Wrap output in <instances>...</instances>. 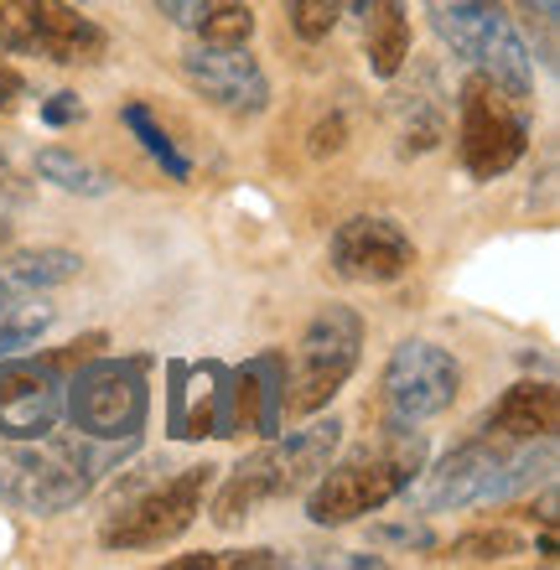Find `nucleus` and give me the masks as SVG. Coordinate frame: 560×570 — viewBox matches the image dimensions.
<instances>
[{
	"instance_id": "393cba45",
	"label": "nucleus",
	"mask_w": 560,
	"mask_h": 570,
	"mask_svg": "<svg viewBox=\"0 0 560 570\" xmlns=\"http://www.w3.org/2000/svg\"><path fill=\"white\" fill-rule=\"evenodd\" d=\"M519 556V540L509 529H478V534H462V540L446 550L452 566H493V560Z\"/></svg>"
},
{
	"instance_id": "aec40b11",
	"label": "nucleus",
	"mask_w": 560,
	"mask_h": 570,
	"mask_svg": "<svg viewBox=\"0 0 560 570\" xmlns=\"http://www.w3.org/2000/svg\"><path fill=\"white\" fill-rule=\"evenodd\" d=\"M37 177L62 187V193H78V197H105L109 187H115L109 171H99V166H89L83 156H73V150H62V146L37 150Z\"/></svg>"
},
{
	"instance_id": "f03ea898",
	"label": "nucleus",
	"mask_w": 560,
	"mask_h": 570,
	"mask_svg": "<svg viewBox=\"0 0 560 570\" xmlns=\"http://www.w3.org/2000/svg\"><path fill=\"white\" fill-rule=\"evenodd\" d=\"M425 466V435L410 431L405 421L369 441V446L348 451L337 466H322L306 498V519L322 529H343L364 513L384 509L390 498H400Z\"/></svg>"
},
{
	"instance_id": "b1692460",
	"label": "nucleus",
	"mask_w": 560,
	"mask_h": 570,
	"mask_svg": "<svg viewBox=\"0 0 560 570\" xmlns=\"http://www.w3.org/2000/svg\"><path fill=\"white\" fill-rule=\"evenodd\" d=\"M47 322H52V306H31L27 296H16V291L0 285V358L16 353V347L37 343L47 332Z\"/></svg>"
},
{
	"instance_id": "9b49d317",
	"label": "nucleus",
	"mask_w": 560,
	"mask_h": 570,
	"mask_svg": "<svg viewBox=\"0 0 560 570\" xmlns=\"http://www.w3.org/2000/svg\"><path fill=\"white\" fill-rule=\"evenodd\" d=\"M183 78L197 99L234 120H255L271 109V78L244 42H197L183 52Z\"/></svg>"
},
{
	"instance_id": "dca6fc26",
	"label": "nucleus",
	"mask_w": 560,
	"mask_h": 570,
	"mask_svg": "<svg viewBox=\"0 0 560 570\" xmlns=\"http://www.w3.org/2000/svg\"><path fill=\"white\" fill-rule=\"evenodd\" d=\"M560 425V394L546 379H519L514 390L483 415V431L509 435V441H550Z\"/></svg>"
},
{
	"instance_id": "412c9836",
	"label": "nucleus",
	"mask_w": 560,
	"mask_h": 570,
	"mask_svg": "<svg viewBox=\"0 0 560 570\" xmlns=\"http://www.w3.org/2000/svg\"><path fill=\"white\" fill-rule=\"evenodd\" d=\"M83 271V255H73V249H27V255H16L11 265H6V275H11V285H21V291H47V285H68L73 275Z\"/></svg>"
},
{
	"instance_id": "9d476101",
	"label": "nucleus",
	"mask_w": 560,
	"mask_h": 570,
	"mask_svg": "<svg viewBox=\"0 0 560 570\" xmlns=\"http://www.w3.org/2000/svg\"><path fill=\"white\" fill-rule=\"evenodd\" d=\"M364 353V316L348 306H322L302 337V358H296V394L286 400L291 415H317L358 368Z\"/></svg>"
},
{
	"instance_id": "2f4dec72",
	"label": "nucleus",
	"mask_w": 560,
	"mask_h": 570,
	"mask_svg": "<svg viewBox=\"0 0 560 570\" xmlns=\"http://www.w3.org/2000/svg\"><path fill=\"white\" fill-rule=\"evenodd\" d=\"M16 99H21V73H16L11 62H0V115L16 109Z\"/></svg>"
},
{
	"instance_id": "7c9ffc66",
	"label": "nucleus",
	"mask_w": 560,
	"mask_h": 570,
	"mask_svg": "<svg viewBox=\"0 0 560 570\" xmlns=\"http://www.w3.org/2000/svg\"><path fill=\"white\" fill-rule=\"evenodd\" d=\"M0 203H27V187H21V177H16V166L6 150H0Z\"/></svg>"
},
{
	"instance_id": "a211bd4d",
	"label": "nucleus",
	"mask_w": 560,
	"mask_h": 570,
	"mask_svg": "<svg viewBox=\"0 0 560 570\" xmlns=\"http://www.w3.org/2000/svg\"><path fill=\"white\" fill-rule=\"evenodd\" d=\"M171 27L193 31L197 42H249L255 11L249 0H151Z\"/></svg>"
},
{
	"instance_id": "20e7f679",
	"label": "nucleus",
	"mask_w": 560,
	"mask_h": 570,
	"mask_svg": "<svg viewBox=\"0 0 560 570\" xmlns=\"http://www.w3.org/2000/svg\"><path fill=\"white\" fill-rule=\"evenodd\" d=\"M530 150V115L524 99L509 94L499 78L468 73L456 94V156L472 181H493L514 171Z\"/></svg>"
},
{
	"instance_id": "72a5a7b5",
	"label": "nucleus",
	"mask_w": 560,
	"mask_h": 570,
	"mask_svg": "<svg viewBox=\"0 0 560 570\" xmlns=\"http://www.w3.org/2000/svg\"><path fill=\"white\" fill-rule=\"evenodd\" d=\"M6 239H11V228H6V224H0V249H6Z\"/></svg>"
},
{
	"instance_id": "423d86ee",
	"label": "nucleus",
	"mask_w": 560,
	"mask_h": 570,
	"mask_svg": "<svg viewBox=\"0 0 560 570\" xmlns=\"http://www.w3.org/2000/svg\"><path fill=\"white\" fill-rule=\"evenodd\" d=\"M0 52L94 68L109 52V31L78 11V0H0Z\"/></svg>"
},
{
	"instance_id": "2eb2a0df",
	"label": "nucleus",
	"mask_w": 560,
	"mask_h": 570,
	"mask_svg": "<svg viewBox=\"0 0 560 570\" xmlns=\"http://www.w3.org/2000/svg\"><path fill=\"white\" fill-rule=\"evenodd\" d=\"M62 421V379L52 363H0V435L42 441Z\"/></svg>"
},
{
	"instance_id": "473e14b6",
	"label": "nucleus",
	"mask_w": 560,
	"mask_h": 570,
	"mask_svg": "<svg viewBox=\"0 0 560 570\" xmlns=\"http://www.w3.org/2000/svg\"><path fill=\"white\" fill-rule=\"evenodd\" d=\"M524 6H530L534 16H546V21H556L560 16V0H524Z\"/></svg>"
},
{
	"instance_id": "ddd939ff",
	"label": "nucleus",
	"mask_w": 560,
	"mask_h": 570,
	"mask_svg": "<svg viewBox=\"0 0 560 570\" xmlns=\"http://www.w3.org/2000/svg\"><path fill=\"white\" fill-rule=\"evenodd\" d=\"M327 259H333V275H343L353 285H390L415 265V244L394 218L358 213V218L333 228Z\"/></svg>"
},
{
	"instance_id": "0eeeda50",
	"label": "nucleus",
	"mask_w": 560,
	"mask_h": 570,
	"mask_svg": "<svg viewBox=\"0 0 560 570\" xmlns=\"http://www.w3.org/2000/svg\"><path fill=\"white\" fill-rule=\"evenodd\" d=\"M213 472L218 466L197 462V466H177L171 478L140 488L109 513V524L99 529V540L109 550H156V544H171L177 534L193 529V519L203 513V493L213 488Z\"/></svg>"
},
{
	"instance_id": "cd10ccee",
	"label": "nucleus",
	"mask_w": 560,
	"mask_h": 570,
	"mask_svg": "<svg viewBox=\"0 0 560 570\" xmlns=\"http://www.w3.org/2000/svg\"><path fill=\"white\" fill-rule=\"evenodd\" d=\"M83 115H89V109H83V99H78L73 89L52 94V99L42 105V125H52V130H62V125H78Z\"/></svg>"
},
{
	"instance_id": "c85d7f7f",
	"label": "nucleus",
	"mask_w": 560,
	"mask_h": 570,
	"mask_svg": "<svg viewBox=\"0 0 560 570\" xmlns=\"http://www.w3.org/2000/svg\"><path fill=\"white\" fill-rule=\"evenodd\" d=\"M343 136H348V125L337 120H322L317 130H312V156H337V150H343Z\"/></svg>"
},
{
	"instance_id": "4be33fe9",
	"label": "nucleus",
	"mask_w": 560,
	"mask_h": 570,
	"mask_svg": "<svg viewBox=\"0 0 560 570\" xmlns=\"http://www.w3.org/2000/svg\"><path fill=\"white\" fill-rule=\"evenodd\" d=\"M394 130H400V156H421L441 140V105L421 94H400L394 99Z\"/></svg>"
},
{
	"instance_id": "4468645a",
	"label": "nucleus",
	"mask_w": 560,
	"mask_h": 570,
	"mask_svg": "<svg viewBox=\"0 0 560 570\" xmlns=\"http://www.w3.org/2000/svg\"><path fill=\"white\" fill-rule=\"evenodd\" d=\"M239 431V379L218 363H177L171 368V435H234Z\"/></svg>"
},
{
	"instance_id": "f257e3e1",
	"label": "nucleus",
	"mask_w": 560,
	"mask_h": 570,
	"mask_svg": "<svg viewBox=\"0 0 560 570\" xmlns=\"http://www.w3.org/2000/svg\"><path fill=\"white\" fill-rule=\"evenodd\" d=\"M556 466V435L540 441H509V435L483 431L478 441L456 446L436 472H425L410 482L405 493L415 503V513H446V509H488V503H509L514 493L534 488L540 478H550Z\"/></svg>"
},
{
	"instance_id": "f8f14e48",
	"label": "nucleus",
	"mask_w": 560,
	"mask_h": 570,
	"mask_svg": "<svg viewBox=\"0 0 560 570\" xmlns=\"http://www.w3.org/2000/svg\"><path fill=\"white\" fill-rule=\"evenodd\" d=\"M456 394H462V363L436 343L410 337L384 363V400H390L394 421H431L441 410H452Z\"/></svg>"
},
{
	"instance_id": "5701e85b",
	"label": "nucleus",
	"mask_w": 560,
	"mask_h": 570,
	"mask_svg": "<svg viewBox=\"0 0 560 570\" xmlns=\"http://www.w3.org/2000/svg\"><path fill=\"white\" fill-rule=\"evenodd\" d=\"M244 384H255V400H259V435H281V415H286V363L281 358H255L239 368Z\"/></svg>"
},
{
	"instance_id": "f3484780",
	"label": "nucleus",
	"mask_w": 560,
	"mask_h": 570,
	"mask_svg": "<svg viewBox=\"0 0 560 570\" xmlns=\"http://www.w3.org/2000/svg\"><path fill=\"white\" fill-rule=\"evenodd\" d=\"M343 11L358 16V37L369 52V73L394 78L410 58V11L405 0H343Z\"/></svg>"
},
{
	"instance_id": "a878e982",
	"label": "nucleus",
	"mask_w": 560,
	"mask_h": 570,
	"mask_svg": "<svg viewBox=\"0 0 560 570\" xmlns=\"http://www.w3.org/2000/svg\"><path fill=\"white\" fill-rule=\"evenodd\" d=\"M343 16H348L343 0H291V31H296L302 42H327Z\"/></svg>"
},
{
	"instance_id": "7ed1b4c3",
	"label": "nucleus",
	"mask_w": 560,
	"mask_h": 570,
	"mask_svg": "<svg viewBox=\"0 0 560 570\" xmlns=\"http://www.w3.org/2000/svg\"><path fill=\"white\" fill-rule=\"evenodd\" d=\"M337 431L343 425L327 421V425H306V431L286 435V441H271L259 446L255 456H244L228 482L218 488V503H213V524L218 529H239L259 503H275V498H291L312 488L317 472L327 466V456L337 451Z\"/></svg>"
},
{
	"instance_id": "39448f33",
	"label": "nucleus",
	"mask_w": 560,
	"mask_h": 570,
	"mask_svg": "<svg viewBox=\"0 0 560 570\" xmlns=\"http://www.w3.org/2000/svg\"><path fill=\"white\" fill-rule=\"evenodd\" d=\"M425 11H431L436 37L456 58H468L478 73L499 78L519 99L534 94V58L499 0H425Z\"/></svg>"
},
{
	"instance_id": "6ab92c4d",
	"label": "nucleus",
	"mask_w": 560,
	"mask_h": 570,
	"mask_svg": "<svg viewBox=\"0 0 560 570\" xmlns=\"http://www.w3.org/2000/svg\"><path fill=\"white\" fill-rule=\"evenodd\" d=\"M120 125L140 140V150H146V156H151V161L161 166L171 181H193V161H187L183 150H177V140L161 130V120H156L146 105H125L120 109Z\"/></svg>"
},
{
	"instance_id": "6e6552de",
	"label": "nucleus",
	"mask_w": 560,
	"mask_h": 570,
	"mask_svg": "<svg viewBox=\"0 0 560 570\" xmlns=\"http://www.w3.org/2000/svg\"><path fill=\"white\" fill-rule=\"evenodd\" d=\"M99 462L78 441H21V451H11L0 462V503H11L21 513H62L73 509L78 498L94 488Z\"/></svg>"
},
{
	"instance_id": "bb28decb",
	"label": "nucleus",
	"mask_w": 560,
	"mask_h": 570,
	"mask_svg": "<svg viewBox=\"0 0 560 570\" xmlns=\"http://www.w3.org/2000/svg\"><path fill=\"white\" fill-rule=\"evenodd\" d=\"M259 566H286V556L281 550H218V556L171 560V570H259Z\"/></svg>"
},
{
	"instance_id": "1a4fd4ad",
	"label": "nucleus",
	"mask_w": 560,
	"mask_h": 570,
	"mask_svg": "<svg viewBox=\"0 0 560 570\" xmlns=\"http://www.w3.org/2000/svg\"><path fill=\"white\" fill-rule=\"evenodd\" d=\"M146 374L136 358H99L78 368L62 394V410L73 415V431L89 441H130L146 425Z\"/></svg>"
},
{
	"instance_id": "c756f323",
	"label": "nucleus",
	"mask_w": 560,
	"mask_h": 570,
	"mask_svg": "<svg viewBox=\"0 0 560 570\" xmlns=\"http://www.w3.org/2000/svg\"><path fill=\"white\" fill-rule=\"evenodd\" d=\"M379 540H394V544H415V550H431L436 534L425 524H394V529H379Z\"/></svg>"
}]
</instances>
